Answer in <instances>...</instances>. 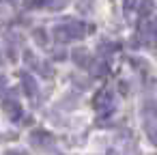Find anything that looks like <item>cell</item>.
<instances>
[{
    "label": "cell",
    "instance_id": "cell-6",
    "mask_svg": "<svg viewBox=\"0 0 157 155\" xmlns=\"http://www.w3.org/2000/svg\"><path fill=\"white\" fill-rule=\"evenodd\" d=\"M71 58H73L80 67H86V69L93 65V58L88 56V52H86V50H75V52L71 54Z\"/></svg>",
    "mask_w": 157,
    "mask_h": 155
},
{
    "label": "cell",
    "instance_id": "cell-8",
    "mask_svg": "<svg viewBox=\"0 0 157 155\" xmlns=\"http://www.w3.org/2000/svg\"><path fill=\"white\" fill-rule=\"evenodd\" d=\"M153 9H155L153 0H138V13H140V17H148L153 13Z\"/></svg>",
    "mask_w": 157,
    "mask_h": 155
},
{
    "label": "cell",
    "instance_id": "cell-7",
    "mask_svg": "<svg viewBox=\"0 0 157 155\" xmlns=\"http://www.w3.org/2000/svg\"><path fill=\"white\" fill-rule=\"evenodd\" d=\"M33 142H35V146H48L52 142V136L43 129H37V131H33Z\"/></svg>",
    "mask_w": 157,
    "mask_h": 155
},
{
    "label": "cell",
    "instance_id": "cell-4",
    "mask_svg": "<svg viewBox=\"0 0 157 155\" xmlns=\"http://www.w3.org/2000/svg\"><path fill=\"white\" fill-rule=\"evenodd\" d=\"M140 41L148 45H157V24H148L140 30Z\"/></svg>",
    "mask_w": 157,
    "mask_h": 155
},
{
    "label": "cell",
    "instance_id": "cell-13",
    "mask_svg": "<svg viewBox=\"0 0 157 155\" xmlns=\"http://www.w3.org/2000/svg\"><path fill=\"white\" fill-rule=\"evenodd\" d=\"M0 91H5V80L0 78Z\"/></svg>",
    "mask_w": 157,
    "mask_h": 155
},
{
    "label": "cell",
    "instance_id": "cell-9",
    "mask_svg": "<svg viewBox=\"0 0 157 155\" xmlns=\"http://www.w3.org/2000/svg\"><path fill=\"white\" fill-rule=\"evenodd\" d=\"M93 67V73L95 76H105L108 73V65L103 63V60H99V63H95V65H90Z\"/></svg>",
    "mask_w": 157,
    "mask_h": 155
},
{
    "label": "cell",
    "instance_id": "cell-10",
    "mask_svg": "<svg viewBox=\"0 0 157 155\" xmlns=\"http://www.w3.org/2000/svg\"><path fill=\"white\" fill-rule=\"evenodd\" d=\"M52 11H60V9H65L67 7V0H48V2H45Z\"/></svg>",
    "mask_w": 157,
    "mask_h": 155
},
{
    "label": "cell",
    "instance_id": "cell-14",
    "mask_svg": "<svg viewBox=\"0 0 157 155\" xmlns=\"http://www.w3.org/2000/svg\"><path fill=\"white\" fill-rule=\"evenodd\" d=\"M7 2H11V0H7Z\"/></svg>",
    "mask_w": 157,
    "mask_h": 155
},
{
    "label": "cell",
    "instance_id": "cell-2",
    "mask_svg": "<svg viewBox=\"0 0 157 155\" xmlns=\"http://www.w3.org/2000/svg\"><path fill=\"white\" fill-rule=\"evenodd\" d=\"M110 103H112V95H110V91L101 88V91H97V93H95V97H93V108L103 110V108H108Z\"/></svg>",
    "mask_w": 157,
    "mask_h": 155
},
{
    "label": "cell",
    "instance_id": "cell-1",
    "mask_svg": "<svg viewBox=\"0 0 157 155\" xmlns=\"http://www.w3.org/2000/svg\"><path fill=\"white\" fill-rule=\"evenodd\" d=\"M90 30V26L82 24V22H65V24H58L54 26L52 35L56 41H63V43H69V41H78L82 37H86V33Z\"/></svg>",
    "mask_w": 157,
    "mask_h": 155
},
{
    "label": "cell",
    "instance_id": "cell-5",
    "mask_svg": "<svg viewBox=\"0 0 157 155\" xmlns=\"http://www.w3.org/2000/svg\"><path fill=\"white\" fill-rule=\"evenodd\" d=\"M20 78H22V84H24V91H26V95L35 99V97H37V84H35V78H33L30 73H22Z\"/></svg>",
    "mask_w": 157,
    "mask_h": 155
},
{
    "label": "cell",
    "instance_id": "cell-11",
    "mask_svg": "<svg viewBox=\"0 0 157 155\" xmlns=\"http://www.w3.org/2000/svg\"><path fill=\"white\" fill-rule=\"evenodd\" d=\"M35 41H37L39 45H45V43H48V39H45V30H43V28H37V30H35Z\"/></svg>",
    "mask_w": 157,
    "mask_h": 155
},
{
    "label": "cell",
    "instance_id": "cell-3",
    "mask_svg": "<svg viewBox=\"0 0 157 155\" xmlns=\"http://www.w3.org/2000/svg\"><path fill=\"white\" fill-rule=\"evenodd\" d=\"M2 110H5V114H7L11 121H17V118L22 116V106H20L17 101H13V99L2 101Z\"/></svg>",
    "mask_w": 157,
    "mask_h": 155
},
{
    "label": "cell",
    "instance_id": "cell-12",
    "mask_svg": "<svg viewBox=\"0 0 157 155\" xmlns=\"http://www.w3.org/2000/svg\"><path fill=\"white\" fill-rule=\"evenodd\" d=\"M5 155H28L26 151H20V149H11V151H7Z\"/></svg>",
    "mask_w": 157,
    "mask_h": 155
}]
</instances>
